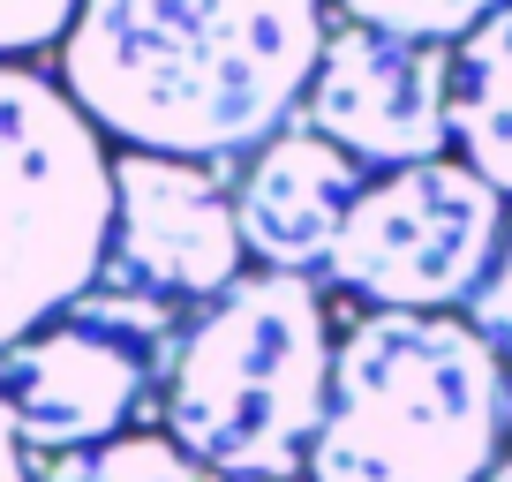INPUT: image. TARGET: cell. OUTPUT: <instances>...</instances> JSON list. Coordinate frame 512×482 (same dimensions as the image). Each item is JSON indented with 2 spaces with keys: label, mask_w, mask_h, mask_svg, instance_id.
<instances>
[{
  "label": "cell",
  "mask_w": 512,
  "mask_h": 482,
  "mask_svg": "<svg viewBox=\"0 0 512 482\" xmlns=\"http://www.w3.org/2000/svg\"><path fill=\"white\" fill-rule=\"evenodd\" d=\"M347 23L362 31H392V38H422V46H460L505 0H332Z\"/></svg>",
  "instance_id": "12"
},
{
  "label": "cell",
  "mask_w": 512,
  "mask_h": 482,
  "mask_svg": "<svg viewBox=\"0 0 512 482\" xmlns=\"http://www.w3.org/2000/svg\"><path fill=\"white\" fill-rule=\"evenodd\" d=\"M38 482H219V475L204 460H189L166 430H128V437H106V445L38 460Z\"/></svg>",
  "instance_id": "11"
},
{
  "label": "cell",
  "mask_w": 512,
  "mask_h": 482,
  "mask_svg": "<svg viewBox=\"0 0 512 482\" xmlns=\"http://www.w3.org/2000/svg\"><path fill=\"white\" fill-rule=\"evenodd\" d=\"M76 16H83V0H0V61L68 46Z\"/></svg>",
  "instance_id": "13"
},
{
  "label": "cell",
  "mask_w": 512,
  "mask_h": 482,
  "mask_svg": "<svg viewBox=\"0 0 512 482\" xmlns=\"http://www.w3.org/2000/svg\"><path fill=\"white\" fill-rule=\"evenodd\" d=\"M0 482H38V467H31V445L16 437L8 407H0Z\"/></svg>",
  "instance_id": "15"
},
{
  "label": "cell",
  "mask_w": 512,
  "mask_h": 482,
  "mask_svg": "<svg viewBox=\"0 0 512 482\" xmlns=\"http://www.w3.org/2000/svg\"><path fill=\"white\" fill-rule=\"evenodd\" d=\"M241 257H249V241H241L226 166L159 159V151L113 159V234H106L98 287L196 317L241 279Z\"/></svg>",
  "instance_id": "7"
},
{
  "label": "cell",
  "mask_w": 512,
  "mask_h": 482,
  "mask_svg": "<svg viewBox=\"0 0 512 482\" xmlns=\"http://www.w3.org/2000/svg\"><path fill=\"white\" fill-rule=\"evenodd\" d=\"M505 219L512 204L467 159L400 166V174H377L362 189L324 279L369 309L452 317L482 287L497 241H505Z\"/></svg>",
  "instance_id": "6"
},
{
  "label": "cell",
  "mask_w": 512,
  "mask_h": 482,
  "mask_svg": "<svg viewBox=\"0 0 512 482\" xmlns=\"http://www.w3.org/2000/svg\"><path fill=\"white\" fill-rule=\"evenodd\" d=\"M490 482H512V452H505V460H497V467H490Z\"/></svg>",
  "instance_id": "16"
},
{
  "label": "cell",
  "mask_w": 512,
  "mask_h": 482,
  "mask_svg": "<svg viewBox=\"0 0 512 482\" xmlns=\"http://www.w3.org/2000/svg\"><path fill=\"white\" fill-rule=\"evenodd\" d=\"M512 437V362L452 309H362L332 354L309 482H490Z\"/></svg>",
  "instance_id": "2"
},
{
  "label": "cell",
  "mask_w": 512,
  "mask_h": 482,
  "mask_svg": "<svg viewBox=\"0 0 512 482\" xmlns=\"http://www.w3.org/2000/svg\"><path fill=\"white\" fill-rule=\"evenodd\" d=\"M460 317H467V324H475V332H482V339H490V347L512 362V219H505V241H497L490 272H482V287L467 294Z\"/></svg>",
  "instance_id": "14"
},
{
  "label": "cell",
  "mask_w": 512,
  "mask_h": 482,
  "mask_svg": "<svg viewBox=\"0 0 512 482\" xmlns=\"http://www.w3.org/2000/svg\"><path fill=\"white\" fill-rule=\"evenodd\" d=\"M332 324L317 279L241 272L181 332L159 422L219 482H309L332 407Z\"/></svg>",
  "instance_id": "3"
},
{
  "label": "cell",
  "mask_w": 512,
  "mask_h": 482,
  "mask_svg": "<svg viewBox=\"0 0 512 482\" xmlns=\"http://www.w3.org/2000/svg\"><path fill=\"white\" fill-rule=\"evenodd\" d=\"M362 166L339 144H324L317 129L294 121L287 136L256 151L234 181V211H241V241L264 272H294V279H324L339 257L354 204H362Z\"/></svg>",
  "instance_id": "9"
},
{
  "label": "cell",
  "mask_w": 512,
  "mask_h": 482,
  "mask_svg": "<svg viewBox=\"0 0 512 482\" xmlns=\"http://www.w3.org/2000/svg\"><path fill=\"white\" fill-rule=\"evenodd\" d=\"M113 159L83 106L38 68L0 61V354L98 287Z\"/></svg>",
  "instance_id": "4"
},
{
  "label": "cell",
  "mask_w": 512,
  "mask_h": 482,
  "mask_svg": "<svg viewBox=\"0 0 512 482\" xmlns=\"http://www.w3.org/2000/svg\"><path fill=\"white\" fill-rule=\"evenodd\" d=\"M324 46V0H83L61 91L128 151L234 166L302 121Z\"/></svg>",
  "instance_id": "1"
},
{
  "label": "cell",
  "mask_w": 512,
  "mask_h": 482,
  "mask_svg": "<svg viewBox=\"0 0 512 482\" xmlns=\"http://www.w3.org/2000/svg\"><path fill=\"white\" fill-rule=\"evenodd\" d=\"M181 332L189 317L174 309L91 287L83 302H68L53 324H38L31 339L0 354V407L38 460L128 437V422L151 400H166Z\"/></svg>",
  "instance_id": "5"
},
{
  "label": "cell",
  "mask_w": 512,
  "mask_h": 482,
  "mask_svg": "<svg viewBox=\"0 0 512 482\" xmlns=\"http://www.w3.org/2000/svg\"><path fill=\"white\" fill-rule=\"evenodd\" d=\"M302 129L339 144L354 166H430L452 151V46L392 31H332L317 83L302 98Z\"/></svg>",
  "instance_id": "8"
},
{
  "label": "cell",
  "mask_w": 512,
  "mask_h": 482,
  "mask_svg": "<svg viewBox=\"0 0 512 482\" xmlns=\"http://www.w3.org/2000/svg\"><path fill=\"white\" fill-rule=\"evenodd\" d=\"M452 151L512 204V0L452 46Z\"/></svg>",
  "instance_id": "10"
}]
</instances>
